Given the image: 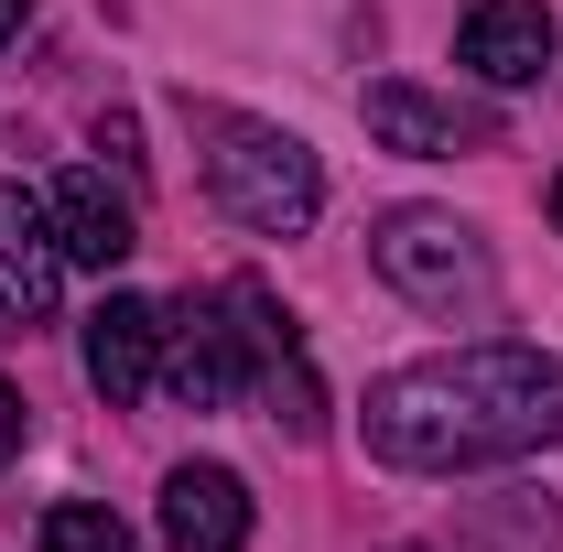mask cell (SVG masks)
<instances>
[{
  "instance_id": "52a82bcc",
  "label": "cell",
  "mask_w": 563,
  "mask_h": 552,
  "mask_svg": "<svg viewBox=\"0 0 563 552\" xmlns=\"http://www.w3.org/2000/svg\"><path fill=\"white\" fill-rule=\"evenodd\" d=\"M250 487L228 477V466H174L163 477V542L174 552H250Z\"/></svg>"
},
{
  "instance_id": "5bb4252c",
  "label": "cell",
  "mask_w": 563,
  "mask_h": 552,
  "mask_svg": "<svg viewBox=\"0 0 563 552\" xmlns=\"http://www.w3.org/2000/svg\"><path fill=\"white\" fill-rule=\"evenodd\" d=\"M553 228H563V174H553Z\"/></svg>"
},
{
  "instance_id": "ba28073f",
  "label": "cell",
  "mask_w": 563,
  "mask_h": 552,
  "mask_svg": "<svg viewBox=\"0 0 563 552\" xmlns=\"http://www.w3.org/2000/svg\"><path fill=\"white\" fill-rule=\"evenodd\" d=\"M455 55L488 76V87H531V76L553 66V11L542 0H477L455 22Z\"/></svg>"
},
{
  "instance_id": "5b68a950",
  "label": "cell",
  "mask_w": 563,
  "mask_h": 552,
  "mask_svg": "<svg viewBox=\"0 0 563 552\" xmlns=\"http://www.w3.org/2000/svg\"><path fill=\"white\" fill-rule=\"evenodd\" d=\"M87 379H98V401L120 412V401H141L152 390V368H163V303H141V292H109L98 314H87Z\"/></svg>"
},
{
  "instance_id": "3957f363",
  "label": "cell",
  "mask_w": 563,
  "mask_h": 552,
  "mask_svg": "<svg viewBox=\"0 0 563 552\" xmlns=\"http://www.w3.org/2000/svg\"><path fill=\"white\" fill-rule=\"evenodd\" d=\"M368 261H379V281H390L401 303H422V314H488L498 303V261H488V239L455 207H390L379 239H368Z\"/></svg>"
},
{
  "instance_id": "9a60e30c",
  "label": "cell",
  "mask_w": 563,
  "mask_h": 552,
  "mask_svg": "<svg viewBox=\"0 0 563 552\" xmlns=\"http://www.w3.org/2000/svg\"><path fill=\"white\" fill-rule=\"evenodd\" d=\"M401 552H422V542H401Z\"/></svg>"
},
{
  "instance_id": "7a4b0ae2",
  "label": "cell",
  "mask_w": 563,
  "mask_h": 552,
  "mask_svg": "<svg viewBox=\"0 0 563 552\" xmlns=\"http://www.w3.org/2000/svg\"><path fill=\"white\" fill-rule=\"evenodd\" d=\"M196 141H207V196L250 239H303L314 207H325V174H314V152L282 131V120H239V109H185Z\"/></svg>"
},
{
  "instance_id": "4fadbf2b",
  "label": "cell",
  "mask_w": 563,
  "mask_h": 552,
  "mask_svg": "<svg viewBox=\"0 0 563 552\" xmlns=\"http://www.w3.org/2000/svg\"><path fill=\"white\" fill-rule=\"evenodd\" d=\"M22 11H33V0H0V44H11V33H22Z\"/></svg>"
},
{
  "instance_id": "9c48e42d",
  "label": "cell",
  "mask_w": 563,
  "mask_h": 552,
  "mask_svg": "<svg viewBox=\"0 0 563 552\" xmlns=\"http://www.w3.org/2000/svg\"><path fill=\"white\" fill-rule=\"evenodd\" d=\"M55 281H66V250H55V217L33 207L22 185H0V314H55Z\"/></svg>"
},
{
  "instance_id": "6da1fadb",
  "label": "cell",
  "mask_w": 563,
  "mask_h": 552,
  "mask_svg": "<svg viewBox=\"0 0 563 552\" xmlns=\"http://www.w3.org/2000/svg\"><path fill=\"white\" fill-rule=\"evenodd\" d=\"M357 433L379 466H412V477H466V466H520L563 444V357L542 346H444V357H412L390 379H368L357 401Z\"/></svg>"
},
{
  "instance_id": "8fae6325",
  "label": "cell",
  "mask_w": 563,
  "mask_h": 552,
  "mask_svg": "<svg viewBox=\"0 0 563 552\" xmlns=\"http://www.w3.org/2000/svg\"><path fill=\"white\" fill-rule=\"evenodd\" d=\"M44 552H141V531L120 509H98V498H55L44 509Z\"/></svg>"
},
{
  "instance_id": "7c38bea8",
  "label": "cell",
  "mask_w": 563,
  "mask_h": 552,
  "mask_svg": "<svg viewBox=\"0 0 563 552\" xmlns=\"http://www.w3.org/2000/svg\"><path fill=\"white\" fill-rule=\"evenodd\" d=\"M22 433H33V412H22V390H11V379H0V466H11V455H22Z\"/></svg>"
},
{
  "instance_id": "277c9868",
  "label": "cell",
  "mask_w": 563,
  "mask_h": 552,
  "mask_svg": "<svg viewBox=\"0 0 563 552\" xmlns=\"http://www.w3.org/2000/svg\"><path fill=\"white\" fill-rule=\"evenodd\" d=\"M163 346H174V401L185 412H228V401H250V346L228 325V303H185V314H163Z\"/></svg>"
},
{
  "instance_id": "30bf717a",
  "label": "cell",
  "mask_w": 563,
  "mask_h": 552,
  "mask_svg": "<svg viewBox=\"0 0 563 552\" xmlns=\"http://www.w3.org/2000/svg\"><path fill=\"white\" fill-rule=\"evenodd\" d=\"M44 217H55V250L87 261V272H120L141 250V217H131V196H109V174H66L44 196Z\"/></svg>"
},
{
  "instance_id": "8992f818",
  "label": "cell",
  "mask_w": 563,
  "mask_h": 552,
  "mask_svg": "<svg viewBox=\"0 0 563 552\" xmlns=\"http://www.w3.org/2000/svg\"><path fill=\"white\" fill-rule=\"evenodd\" d=\"M357 120H368V141H379V152H412V163H444V152L488 141V120H477V109L422 98V87H401V76H379V87L357 98Z\"/></svg>"
}]
</instances>
